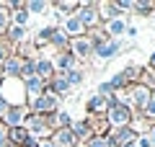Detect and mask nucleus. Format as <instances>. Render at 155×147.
Wrapping results in <instances>:
<instances>
[{
	"mask_svg": "<svg viewBox=\"0 0 155 147\" xmlns=\"http://www.w3.org/2000/svg\"><path fill=\"white\" fill-rule=\"evenodd\" d=\"M0 98L8 106H26V85H23V80L0 75Z\"/></svg>",
	"mask_w": 155,
	"mask_h": 147,
	"instance_id": "1",
	"label": "nucleus"
},
{
	"mask_svg": "<svg viewBox=\"0 0 155 147\" xmlns=\"http://www.w3.org/2000/svg\"><path fill=\"white\" fill-rule=\"evenodd\" d=\"M26 109H28V114L52 116V114H57V111H60V98H57L52 90H44L39 98H34V101H26Z\"/></svg>",
	"mask_w": 155,
	"mask_h": 147,
	"instance_id": "2",
	"label": "nucleus"
},
{
	"mask_svg": "<svg viewBox=\"0 0 155 147\" xmlns=\"http://www.w3.org/2000/svg\"><path fill=\"white\" fill-rule=\"evenodd\" d=\"M116 98V96H114ZM132 109H127L124 103H119V101H114V103L109 106V111L104 114V119L109 121V126H111V132L114 129H124V126H129V121H132Z\"/></svg>",
	"mask_w": 155,
	"mask_h": 147,
	"instance_id": "3",
	"label": "nucleus"
},
{
	"mask_svg": "<svg viewBox=\"0 0 155 147\" xmlns=\"http://www.w3.org/2000/svg\"><path fill=\"white\" fill-rule=\"evenodd\" d=\"M23 129L34 137V139H49L52 137V126H49V116H39V114H28L26 121H23Z\"/></svg>",
	"mask_w": 155,
	"mask_h": 147,
	"instance_id": "4",
	"label": "nucleus"
},
{
	"mask_svg": "<svg viewBox=\"0 0 155 147\" xmlns=\"http://www.w3.org/2000/svg\"><path fill=\"white\" fill-rule=\"evenodd\" d=\"M75 18L83 23L85 31H93V28L101 26V18H98V11H96V3H80V8H78Z\"/></svg>",
	"mask_w": 155,
	"mask_h": 147,
	"instance_id": "5",
	"label": "nucleus"
},
{
	"mask_svg": "<svg viewBox=\"0 0 155 147\" xmlns=\"http://www.w3.org/2000/svg\"><path fill=\"white\" fill-rule=\"evenodd\" d=\"M122 47H124V41H122V39H109V41L98 44V47L93 49V57H98L101 62H109L111 57H116L119 52H122Z\"/></svg>",
	"mask_w": 155,
	"mask_h": 147,
	"instance_id": "6",
	"label": "nucleus"
},
{
	"mask_svg": "<svg viewBox=\"0 0 155 147\" xmlns=\"http://www.w3.org/2000/svg\"><path fill=\"white\" fill-rule=\"evenodd\" d=\"M114 101H116L114 96L104 98V96H98V93H96V96H91L88 101H85V111H88V116H104Z\"/></svg>",
	"mask_w": 155,
	"mask_h": 147,
	"instance_id": "7",
	"label": "nucleus"
},
{
	"mask_svg": "<svg viewBox=\"0 0 155 147\" xmlns=\"http://www.w3.org/2000/svg\"><path fill=\"white\" fill-rule=\"evenodd\" d=\"M26 116H28V109H26V106H11V109L5 111V116H3L0 121H3L8 129H16V126H23Z\"/></svg>",
	"mask_w": 155,
	"mask_h": 147,
	"instance_id": "8",
	"label": "nucleus"
},
{
	"mask_svg": "<svg viewBox=\"0 0 155 147\" xmlns=\"http://www.w3.org/2000/svg\"><path fill=\"white\" fill-rule=\"evenodd\" d=\"M52 65H54V72H60V75H65V72H70V70H75L80 62L72 57V52L67 49V52H57L54 54V60H52Z\"/></svg>",
	"mask_w": 155,
	"mask_h": 147,
	"instance_id": "9",
	"label": "nucleus"
},
{
	"mask_svg": "<svg viewBox=\"0 0 155 147\" xmlns=\"http://www.w3.org/2000/svg\"><path fill=\"white\" fill-rule=\"evenodd\" d=\"M70 52H72V57H75L78 62H80V60H88V57H93V44H91L85 36L70 39Z\"/></svg>",
	"mask_w": 155,
	"mask_h": 147,
	"instance_id": "10",
	"label": "nucleus"
},
{
	"mask_svg": "<svg viewBox=\"0 0 155 147\" xmlns=\"http://www.w3.org/2000/svg\"><path fill=\"white\" fill-rule=\"evenodd\" d=\"M49 139L54 142L57 147H80V145H83V142L78 139L75 134H72V129H70V126H67V129H54Z\"/></svg>",
	"mask_w": 155,
	"mask_h": 147,
	"instance_id": "11",
	"label": "nucleus"
},
{
	"mask_svg": "<svg viewBox=\"0 0 155 147\" xmlns=\"http://www.w3.org/2000/svg\"><path fill=\"white\" fill-rule=\"evenodd\" d=\"M34 75L49 85V80L54 77V65H52L49 57H36V62H34Z\"/></svg>",
	"mask_w": 155,
	"mask_h": 147,
	"instance_id": "12",
	"label": "nucleus"
},
{
	"mask_svg": "<svg viewBox=\"0 0 155 147\" xmlns=\"http://www.w3.org/2000/svg\"><path fill=\"white\" fill-rule=\"evenodd\" d=\"M62 31L67 34V36L70 39H78V36H85V28H83V23L78 21L75 18V13H72V16H65V23H62Z\"/></svg>",
	"mask_w": 155,
	"mask_h": 147,
	"instance_id": "13",
	"label": "nucleus"
},
{
	"mask_svg": "<svg viewBox=\"0 0 155 147\" xmlns=\"http://www.w3.org/2000/svg\"><path fill=\"white\" fill-rule=\"evenodd\" d=\"M21 65H23V60H18L16 54H11L0 65V75L3 77H21Z\"/></svg>",
	"mask_w": 155,
	"mask_h": 147,
	"instance_id": "14",
	"label": "nucleus"
},
{
	"mask_svg": "<svg viewBox=\"0 0 155 147\" xmlns=\"http://www.w3.org/2000/svg\"><path fill=\"white\" fill-rule=\"evenodd\" d=\"M23 85H26V101H34V98H39L41 93L47 90V83H44V80H39L36 75L28 77V80H23Z\"/></svg>",
	"mask_w": 155,
	"mask_h": 147,
	"instance_id": "15",
	"label": "nucleus"
},
{
	"mask_svg": "<svg viewBox=\"0 0 155 147\" xmlns=\"http://www.w3.org/2000/svg\"><path fill=\"white\" fill-rule=\"evenodd\" d=\"M47 90H52L57 98H65L67 93L72 90L70 85H67V80H65V75H60V72H54V77L49 80V85H47Z\"/></svg>",
	"mask_w": 155,
	"mask_h": 147,
	"instance_id": "16",
	"label": "nucleus"
},
{
	"mask_svg": "<svg viewBox=\"0 0 155 147\" xmlns=\"http://www.w3.org/2000/svg\"><path fill=\"white\" fill-rule=\"evenodd\" d=\"M49 47H54V54L57 52H67V49H70V36H67L60 26H54V34H52V39H49Z\"/></svg>",
	"mask_w": 155,
	"mask_h": 147,
	"instance_id": "17",
	"label": "nucleus"
},
{
	"mask_svg": "<svg viewBox=\"0 0 155 147\" xmlns=\"http://www.w3.org/2000/svg\"><path fill=\"white\" fill-rule=\"evenodd\" d=\"M31 134H28L23 126H16V129H8V145L11 147H26Z\"/></svg>",
	"mask_w": 155,
	"mask_h": 147,
	"instance_id": "18",
	"label": "nucleus"
},
{
	"mask_svg": "<svg viewBox=\"0 0 155 147\" xmlns=\"http://www.w3.org/2000/svg\"><path fill=\"white\" fill-rule=\"evenodd\" d=\"M96 11H98L101 23H109V21H114V18H122V13L116 11L114 3H96Z\"/></svg>",
	"mask_w": 155,
	"mask_h": 147,
	"instance_id": "19",
	"label": "nucleus"
},
{
	"mask_svg": "<svg viewBox=\"0 0 155 147\" xmlns=\"http://www.w3.org/2000/svg\"><path fill=\"white\" fill-rule=\"evenodd\" d=\"M3 39H5L11 47H16V44H21V41H26V39H28V31H26V28H21V26H13V23H11Z\"/></svg>",
	"mask_w": 155,
	"mask_h": 147,
	"instance_id": "20",
	"label": "nucleus"
},
{
	"mask_svg": "<svg viewBox=\"0 0 155 147\" xmlns=\"http://www.w3.org/2000/svg\"><path fill=\"white\" fill-rule=\"evenodd\" d=\"M104 31H106L109 39H119L124 31H127V21H124V18H114V21L104 23Z\"/></svg>",
	"mask_w": 155,
	"mask_h": 147,
	"instance_id": "21",
	"label": "nucleus"
},
{
	"mask_svg": "<svg viewBox=\"0 0 155 147\" xmlns=\"http://www.w3.org/2000/svg\"><path fill=\"white\" fill-rule=\"evenodd\" d=\"M70 129H72V134H75L80 142H88L91 137H93V134H91V126H88V121H85V119L72 121V124H70Z\"/></svg>",
	"mask_w": 155,
	"mask_h": 147,
	"instance_id": "22",
	"label": "nucleus"
},
{
	"mask_svg": "<svg viewBox=\"0 0 155 147\" xmlns=\"http://www.w3.org/2000/svg\"><path fill=\"white\" fill-rule=\"evenodd\" d=\"M52 8H54V11L60 13V18H65V16H72V13H78L80 3H70V0H57V3H52Z\"/></svg>",
	"mask_w": 155,
	"mask_h": 147,
	"instance_id": "23",
	"label": "nucleus"
},
{
	"mask_svg": "<svg viewBox=\"0 0 155 147\" xmlns=\"http://www.w3.org/2000/svg\"><path fill=\"white\" fill-rule=\"evenodd\" d=\"M49 8H52V3H47V0H28V3H26V13H28L31 18L47 13Z\"/></svg>",
	"mask_w": 155,
	"mask_h": 147,
	"instance_id": "24",
	"label": "nucleus"
},
{
	"mask_svg": "<svg viewBox=\"0 0 155 147\" xmlns=\"http://www.w3.org/2000/svg\"><path fill=\"white\" fill-rule=\"evenodd\" d=\"M65 80H67V85H70V88H75V85H80V83L85 80V75H83V70H80V67H75V70L65 72Z\"/></svg>",
	"mask_w": 155,
	"mask_h": 147,
	"instance_id": "25",
	"label": "nucleus"
},
{
	"mask_svg": "<svg viewBox=\"0 0 155 147\" xmlns=\"http://www.w3.org/2000/svg\"><path fill=\"white\" fill-rule=\"evenodd\" d=\"M8 26H11V11L5 8V3H0V36H5Z\"/></svg>",
	"mask_w": 155,
	"mask_h": 147,
	"instance_id": "26",
	"label": "nucleus"
},
{
	"mask_svg": "<svg viewBox=\"0 0 155 147\" xmlns=\"http://www.w3.org/2000/svg\"><path fill=\"white\" fill-rule=\"evenodd\" d=\"M132 11H137V13H153L155 11V5H153V0H134L132 3Z\"/></svg>",
	"mask_w": 155,
	"mask_h": 147,
	"instance_id": "27",
	"label": "nucleus"
},
{
	"mask_svg": "<svg viewBox=\"0 0 155 147\" xmlns=\"http://www.w3.org/2000/svg\"><path fill=\"white\" fill-rule=\"evenodd\" d=\"M140 114H142L145 119H155V93L147 98V103H145V109L140 111Z\"/></svg>",
	"mask_w": 155,
	"mask_h": 147,
	"instance_id": "28",
	"label": "nucleus"
},
{
	"mask_svg": "<svg viewBox=\"0 0 155 147\" xmlns=\"http://www.w3.org/2000/svg\"><path fill=\"white\" fill-rule=\"evenodd\" d=\"M34 62H36V60H23V65H21V80L34 77Z\"/></svg>",
	"mask_w": 155,
	"mask_h": 147,
	"instance_id": "29",
	"label": "nucleus"
},
{
	"mask_svg": "<svg viewBox=\"0 0 155 147\" xmlns=\"http://www.w3.org/2000/svg\"><path fill=\"white\" fill-rule=\"evenodd\" d=\"M11 54H13V47H11V44H8L3 36H0V65H3V62H5Z\"/></svg>",
	"mask_w": 155,
	"mask_h": 147,
	"instance_id": "30",
	"label": "nucleus"
},
{
	"mask_svg": "<svg viewBox=\"0 0 155 147\" xmlns=\"http://www.w3.org/2000/svg\"><path fill=\"white\" fill-rule=\"evenodd\" d=\"M0 147H11L8 145V126L0 121Z\"/></svg>",
	"mask_w": 155,
	"mask_h": 147,
	"instance_id": "31",
	"label": "nucleus"
},
{
	"mask_svg": "<svg viewBox=\"0 0 155 147\" xmlns=\"http://www.w3.org/2000/svg\"><path fill=\"white\" fill-rule=\"evenodd\" d=\"M134 145H137V147H153V142L147 139V134H140V137H137V142H134Z\"/></svg>",
	"mask_w": 155,
	"mask_h": 147,
	"instance_id": "32",
	"label": "nucleus"
},
{
	"mask_svg": "<svg viewBox=\"0 0 155 147\" xmlns=\"http://www.w3.org/2000/svg\"><path fill=\"white\" fill-rule=\"evenodd\" d=\"M8 109H11V106H8L5 101H3V98H0V119H3V116H5V111H8Z\"/></svg>",
	"mask_w": 155,
	"mask_h": 147,
	"instance_id": "33",
	"label": "nucleus"
},
{
	"mask_svg": "<svg viewBox=\"0 0 155 147\" xmlns=\"http://www.w3.org/2000/svg\"><path fill=\"white\" fill-rule=\"evenodd\" d=\"M147 139L153 142V147H155V126H150V132H147Z\"/></svg>",
	"mask_w": 155,
	"mask_h": 147,
	"instance_id": "34",
	"label": "nucleus"
},
{
	"mask_svg": "<svg viewBox=\"0 0 155 147\" xmlns=\"http://www.w3.org/2000/svg\"><path fill=\"white\" fill-rule=\"evenodd\" d=\"M124 34H127V36H137V28H134V26H127V31H124Z\"/></svg>",
	"mask_w": 155,
	"mask_h": 147,
	"instance_id": "35",
	"label": "nucleus"
},
{
	"mask_svg": "<svg viewBox=\"0 0 155 147\" xmlns=\"http://www.w3.org/2000/svg\"><path fill=\"white\" fill-rule=\"evenodd\" d=\"M147 67H150V70H155V52L150 54V62H147Z\"/></svg>",
	"mask_w": 155,
	"mask_h": 147,
	"instance_id": "36",
	"label": "nucleus"
},
{
	"mask_svg": "<svg viewBox=\"0 0 155 147\" xmlns=\"http://www.w3.org/2000/svg\"><path fill=\"white\" fill-rule=\"evenodd\" d=\"M153 21H155V11H153Z\"/></svg>",
	"mask_w": 155,
	"mask_h": 147,
	"instance_id": "37",
	"label": "nucleus"
}]
</instances>
